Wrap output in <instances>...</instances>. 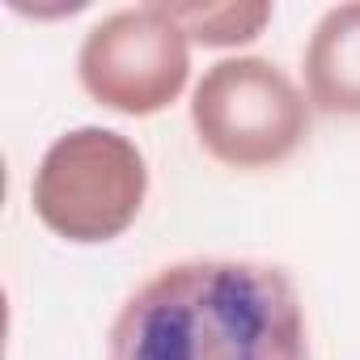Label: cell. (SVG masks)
<instances>
[{
    "label": "cell",
    "mask_w": 360,
    "mask_h": 360,
    "mask_svg": "<svg viewBox=\"0 0 360 360\" xmlns=\"http://www.w3.org/2000/svg\"><path fill=\"white\" fill-rule=\"evenodd\" d=\"M106 360H309V322L284 267L183 259L119 305Z\"/></svg>",
    "instance_id": "1"
},
{
    "label": "cell",
    "mask_w": 360,
    "mask_h": 360,
    "mask_svg": "<svg viewBox=\"0 0 360 360\" xmlns=\"http://www.w3.org/2000/svg\"><path fill=\"white\" fill-rule=\"evenodd\" d=\"M148 195L144 153L110 127L64 131L39 161L30 204L64 242L98 246L127 233Z\"/></svg>",
    "instance_id": "2"
},
{
    "label": "cell",
    "mask_w": 360,
    "mask_h": 360,
    "mask_svg": "<svg viewBox=\"0 0 360 360\" xmlns=\"http://www.w3.org/2000/svg\"><path fill=\"white\" fill-rule=\"evenodd\" d=\"M191 127L200 148L225 169H267L305 144L309 102L280 64L238 56L200 77L191 94Z\"/></svg>",
    "instance_id": "3"
},
{
    "label": "cell",
    "mask_w": 360,
    "mask_h": 360,
    "mask_svg": "<svg viewBox=\"0 0 360 360\" xmlns=\"http://www.w3.org/2000/svg\"><path fill=\"white\" fill-rule=\"evenodd\" d=\"M85 94L115 115H157L191 77V39L157 0L102 18L77 56Z\"/></svg>",
    "instance_id": "4"
},
{
    "label": "cell",
    "mask_w": 360,
    "mask_h": 360,
    "mask_svg": "<svg viewBox=\"0 0 360 360\" xmlns=\"http://www.w3.org/2000/svg\"><path fill=\"white\" fill-rule=\"evenodd\" d=\"M301 68L305 98L322 115H360V0L322 13Z\"/></svg>",
    "instance_id": "5"
},
{
    "label": "cell",
    "mask_w": 360,
    "mask_h": 360,
    "mask_svg": "<svg viewBox=\"0 0 360 360\" xmlns=\"http://www.w3.org/2000/svg\"><path fill=\"white\" fill-rule=\"evenodd\" d=\"M157 5L183 26L191 43H204V47L255 43L276 13L267 0H157Z\"/></svg>",
    "instance_id": "6"
}]
</instances>
